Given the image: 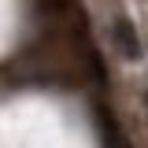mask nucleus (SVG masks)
<instances>
[{"label": "nucleus", "mask_w": 148, "mask_h": 148, "mask_svg": "<svg viewBox=\"0 0 148 148\" xmlns=\"http://www.w3.org/2000/svg\"><path fill=\"white\" fill-rule=\"evenodd\" d=\"M145 108H148V100H145Z\"/></svg>", "instance_id": "obj_2"}, {"label": "nucleus", "mask_w": 148, "mask_h": 148, "mask_svg": "<svg viewBox=\"0 0 148 148\" xmlns=\"http://www.w3.org/2000/svg\"><path fill=\"white\" fill-rule=\"evenodd\" d=\"M111 37H115V52L122 56V59H141V37H137V30H133V22L122 15H115V22H111Z\"/></svg>", "instance_id": "obj_1"}]
</instances>
